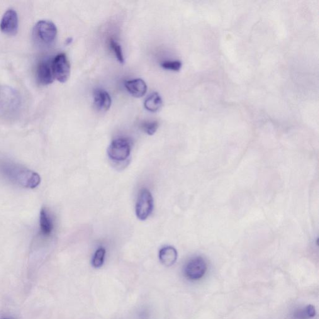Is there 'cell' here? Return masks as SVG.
Instances as JSON below:
<instances>
[{
	"mask_svg": "<svg viewBox=\"0 0 319 319\" xmlns=\"http://www.w3.org/2000/svg\"><path fill=\"white\" fill-rule=\"evenodd\" d=\"M40 228L41 235L44 238L50 236L54 229L52 216L46 208H43L40 212Z\"/></svg>",
	"mask_w": 319,
	"mask_h": 319,
	"instance_id": "8fae6325",
	"label": "cell"
},
{
	"mask_svg": "<svg viewBox=\"0 0 319 319\" xmlns=\"http://www.w3.org/2000/svg\"><path fill=\"white\" fill-rule=\"evenodd\" d=\"M0 175L14 184L35 189L40 184V175L8 159L0 158Z\"/></svg>",
	"mask_w": 319,
	"mask_h": 319,
	"instance_id": "6da1fadb",
	"label": "cell"
},
{
	"mask_svg": "<svg viewBox=\"0 0 319 319\" xmlns=\"http://www.w3.org/2000/svg\"><path fill=\"white\" fill-rule=\"evenodd\" d=\"M305 312L308 318H313L316 315V309L313 306H307L305 308Z\"/></svg>",
	"mask_w": 319,
	"mask_h": 319,
	"instance_id": "d6986e66",
	"label": "cell"
},
{
	"mask_svg": "<svg viewBox=\"0 0 319 319\" xmlns=\"http://www.w3.org/2000/svg\"><path fill=\"white\" fill-rule=\"evenodd\" d=\"M182 63L179 61L174 62H165L162 63L161 66L165 69L175 70L178 71L182 67Z\"/></svg>",
	"mask_w": 319,
	"mask_h": 319,
	"instance_id": "ac0fdd59",
	"label": "cell"
},
{
	"mask_svg": "<svg viewBox=\"0 0 319 319\" xmlns=\"http://www.w3.org/2000/svg\"><path fill=\"white\" fill-rule=\"evenodd\" d=\"M106 250L104 248H100L95 253L93 259H92V265L96 268H99L103 265Z\"/></svg>",
	"mask_w": 319,
	"mask_h": 319,
	"instance_id": "9a60e30c",
	"label": "cell"
},
{
	"mask_svg": "<svg viewBox=\"0 0 319 319\" xmlns=\"http://www.w3.org/2000/svg\"><path fill=\"white\" fill-rule=\"evenodd\" d=\"M0 30L7 35H16L18 30V16L13 9H9L4 13L0 22Z\"/></svg>",
	"mask_w": 319,
	"mask_h": 319,
	"instance_id": "9c48e42d",
	"label": "cell"
},
{
	"mask_svg": "<svg viewBox=\"0 0 319 319\" xmlns=\"http://www.w3.org/2000/svg\"><path fill=\"white\" fill-rule=\"evenodd\" d=\"M207 264L205 260L201 257H195L190 260L185 265L184 272L187 278L196 281L202 278L205 274Z\"/></svg>",
	"mask_w": 319,
	"mask_h": 319,
	"instance_id": "8992f818",
	"label": "cell"
},
{
	"mask_svg": "<svg viewBox=\"0 0 319 319\" xmlns=\"http://www.w3.org/2000/svg\"><path fill=\"white\" fill-rule=\"evenodd\" d=\"M177 252L175 248L172 247L163 248L159 252L160 261L165 266H171L174 265L177 259Z\"/></svg>",
	"mask_w": 319,
	"mask_h": 319,
	"instance_id": "4fadbf2b",
	"label": "cell"
},
{
	"mask_svg": "<svg viewBox=\"0 0 319 319\" xmlns=\"http://www.w3.org/2000/svg\"><path fill=\"white\" fill-rule=\"evenodd\" d=\"M158 128V123L157 121L147 122L142 125L143 131L147 134L152 135L154 134Z\"/></svg>",
	"mask_w": 319,
	"mask_h": 319,
	"instance_id": "e0dca14e",
	"label": "cell"
},
{
	"mask_svg": "<svg viewBox=\"0 0 319 319\" xmlns=\"http://www.w3.org/2000/svg\"><path fill=\"white\" fill-rule=\"evenodd\" d=\"M130 143L127 138L114 140L108 150L109 157L116 161H124L130 154Z\"/></svg>",
	"mask_w": 319,
	"mask_h": 319,
	"instance_id": "277c9868",
	"label": "cell"
},
{
	"mask_svg": "<svg viewBox=\"0 0 319 319\" xmlns=\"http://www.w3.org/2000/svg\"><path fill=\"white\" fill-rule=\"evenodd\" d=\"M125 86L131 96L137 98L144 96L147 91V84L142 79H135L126 81Z\"/></svg>",
	"mask_w": 319,
	"mask_h": 319,
	"instance_id": "7c38bea8",
	"label": "cell"
},
{
	"mask_svg": "<svg viewBox=\"0 0 319 319\" xmlns=\"http://www.w3.org/2000/svg\"><path fill=\"white\" fill-rule=\"evenodd\" d=\"M52 60L45 59L38 63L36 68V79L43 86L53 83L55 79L53 73Z\"/></svg>",
	"mask_w": 319,
	"mask_h": 319,
	"instance_id": "ba28073f",
	"label": "cell"
},
{
	"mask_svg": "<svg viewBox=\"0 0 319 319\" xmlns=\"http://www.w3.org/2000/svg\"><path fill=\"white\" fill-rule=\"evenodd\" d=\"M162 104L161 97L157 92H154L145 100L144 106L147 110L155 113L162 108Z\"/></svg>",
	"mask_w": 319,
	"mask_h": 319,
	"instance_id": "5bb4252c",
	"label": "cell"
},
{
	"mask_svg": "<svg viewBox=\"0 0 319 319\" xmlns=\"http://www.w3.org/2000/svg\"><path fill=\"white\" fill-rule=\"evenodd\" d=\"M53 73L58 81L64 83L67 81L70 74V65L66 55L64 53L58 55L52 60Z\"/></svg>",
	"mask_w": 319,
	"mask_h": 319,
	"instance_id": "5b68a950",
	"label": "cell"
},
{
	"mask_svg": "<svg viewBox=\"0 0 319 319\" xmlns=\"http://www.w3.org/2000/svg\"><path fill=\"white\" fill-rule=\"evenodd\" d=\"M21 97L16 89L8 86H0V116L11 119L20 111Z\"/></svg>",
	"mask_w": 319,
	"mask_h": 319,
	"instance_id": "7a4b0ae2",
	"label": "cell"
},
{
	"mask_svg": "<svg viewBox=\"0 0 319 319\" xmlns=\"http://www.w3.org/2000/svg\"><path fill=\"white\" fill-rule=\"evenodd\" d=\"M153 198L147 189H143L138 195L136 204V215L141 220H145L153 210Z\"/></svg>",
	"mask_w": 319,
	"mask_h": 319,
	"instance_id": "52a82bcc",
	"label": "cell"
},
{
	"mask_svg": "<svg viewBox=\"0 0 319 319\" xmlns=\"http://www.w3.org/2000/svg\"><path fill=\"white\" fill-rule=\"evenodd\" d=\"M57 33V26L52 21L41 20L34 26L33 39L36 45L48 46L54 42Z\"/></svg>",
	"mask_w": 319,
	"mask_h": 319,
	"instance_id": "3957f363",
	"label": "cell"
},
{
	"mask_svg": "<svg viewBox=\"0 0 319 319\" xmlns=\"http://www.w3.org/2000/svg\"><path fill=\"white\" fill-rule=\"evenodd\" d=\"M112 99L108 92L97 89L94 94V106L99 112H106L110 109Z\"/></svg>",
	"mask_w": 319,
	"mask_h": 319,
	"instance_id": "30bf717a",
	"label": "cell"
},
{
	"mask_svg": "<svg viewBox=\"0 0 319 319\" xmlns=\"http://www.w3.org/2000/svg\"><path fill=\"white\" fill-rule=\"evenodd\" d=\"M110 45L112 50H113L114 53H115L117 59L118 60L119 62H120L121 64H124V58L123 50H122L121 45H119L118 42H117V41L114 40H111Z\"/></svg>",
	"mask_w": 319,
	"mask_h": 319,
	"instance_id": "2e32d148",
	"label": "cell"
}]
</instances>
